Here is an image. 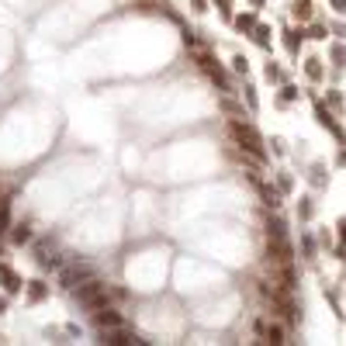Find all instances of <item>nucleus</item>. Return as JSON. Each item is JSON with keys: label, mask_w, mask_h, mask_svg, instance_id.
<instances>
[{"label": "nucleus", "mask_w": 346, "mask_h": 346, "mask_svg": "<svg viewBox=\"0 0 346 346\" xmlns=\"http://www.w3.org/2000/svg\"><path fill=\"white\" fill-rule=\"evenodd\" d=\"M228 135L236 139V145L246 152V156L266 160V152H263V139L256 135V128H249V125H243V122H232V125H228Z\"/></svg>", "instance_id": "1"}, {"label": "nucleus", "mask_w": 346, "mask_h": 346, "mask_svg": "<svg viewBox=\"0 0 346 346\" xmlns=\"http://www.w3.org/2000/svg\"><path fill=\"white\" fill-rule=\"evenodd\" d=\"M198 62H201V66H204V69H208V73H211V80H215V83H218V87H222V90H228V76H225V69H222V66H218V59H215V56H211V52H208V56H204V52H201V56H198Z\"/></svg>", "instance_id": "2"}, {"label": "nucleus", "mask_w": 346, "mask_h": 346, "mask_svg": "<svg viewBox=\"0 0 346 346\" xmlns=\"http://www.w3.org/2000/svg\"><path fill=\"white\" fill-rule=\"evenodd\" d=\"M80 298H83V305H87V308H94V312L107 308V294H101L94 284H90V287H83V291H80Z\"/></svg>", "instance_id": "3"}, {"label": "nucleus", "mask_w": 346, "mask_h": 346, "mask_svg": "<svg viewBox=\"0 0 346 346\" xmlns=\"http://www.w3.org/2000/svg\"><path fill=\"white\" fill-rule=\"evenodd\" d=\"M94 315H97V326H101V329H118V326H122V315L114 312V308H101V312H94Z\"/></svg>", "instance_id": "4"}, {"label": "nucleus", "mask_w": 346, "mask_h": 346, "mask_svg": "<svg viewBox=\"0 0 346 346\" xmlns=\"http://www.w3.org/2000/svg\"><path fill=\"white\" fill-rule=\"evenodd\" d=\"M0 284H4L7 291H18V287H21V277H18V274H11L7 266H0Z\"/></svg>", "instance_id": "5"}, {"label": "nucleus", "mask_w": 346, "mask_h": 346, "mask_svg": "<svg viewBox=\"0 0 346 346\" xmlns=\"http://www.w3.org/2000/svg\"><path fill=\"white\" fill-rule=\"evenodd\" d=\"M90 274L87 270H62V284L69 287V284H80V281H87Z\"/></svg>", "instance_id": "6"}, {"label": "nucleus", "mask_w": 346, "mask_h": 346, "mask_svg": "<svg viewBox=\"0 0 346 346\" xmlns=\"http://www.w3.org/2000/svg\"><path fill=\"white\" fill-rule=\"evenodd\" d=\"M45 298V284L42 281H31L28 284V301H42Z\"/></svg>", "instance_id": "7"}, {"label": "nucleus", "mask_w": 346, "mask_h": 346, "mask_svg": "<svg viewBox=\"0 0 346 346\" xmlns=\"http://www.w3.org/2000/svg\"><path fill=\"white\" fill-rule=\"evenodd\" d=\"M232 24H236L239 31H253V14H239V18H236Z\"/></svg>", "instance_id": "8"}, {"label": "nucleus", "mask_w": 346, "mask_h": 346, "mask_svg": "<svg viewBox=\"0 0 346 346\" xmlns=\"http://www.w3.org/2000/svg\"><path fill=\"white\" fill-rule=\"evenodd\" d=\"M305 69H308L312 80H319V76H322V62H319V59H308V62H305Z\"/></svg>", "instance_id": "9"}, {"label": "nucleus", "mask_w": 346, "mask_h": 346, "mask_svg": "<svg viewBox=\"0 0 346 346\" xmlns=\"http://www.w3.org/2000/svg\"><path fill=\"white\" fill-rule=\"evenodd\" d=\"M190 7H194L198 14H204V7H208V0H190Z\"/></svg>", "instance_id": "10"}, {"label": "nucleus", "mask_w": 346, "mask_h": 346, "mask_svg": "<svg viewBox=\"0 0 346 346\" xmlns=\"http://www.w3.org/2000/svg\"><path fill=\"white\" fill-rule=\"evenodd\" d=\"M4 225H7V208L0 204V228H4Z\"/></svg>", "instance_id": "11"}, {"label": "nucleus", "mask_w": 346, "mask_h": 346, "mask_svg": "<svg viewBox=\"0 0 346 346\" xmlns=\"http://www.w3.org/2000/svg\"><path fill=\"white\" fill-rule=\"evenodd\" d=\"M215 4H218V7H222V11L228 14V0H215Z\"/></svg>", "instance_id": "12"}, {"label": "nucleus", "mask_w": 346, "mask_h": 346, "mask_svg": "<svg viewBox=\"0 0 346 346\" xmlns=\"http://www.w3.org/2000/svg\"><path fill=\"white\" fill-rule=\"evenodd\" d=\"M332 7H336V11H346V4H343V0H332Z\"/></svg>", "instance_id": "13"}]
</instances>
